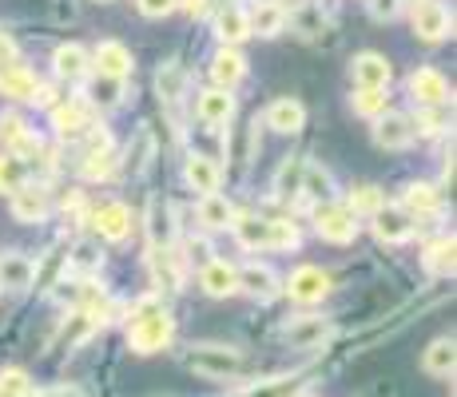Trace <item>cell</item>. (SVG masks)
I'll list each match as a JSON object with an SVG mask.
<instances>
[{
    "label": "cell",
    "mask_w": 457,
    "mask_h": 397,
    "mask_svg": "<svg viewBox=\"0 0 457 397\" xmlns=\"http://www.w3.org/2000/svg\"><path fill=\"white\" fill-rule=\"evenodd\" d=\"M175 338V318L167 314V306L155 294H144L131 306V322H128V346L136 354H160L171 346Z\"/></svg>",
    "instance_id": "obj_1"
},
{
    "label": "cell",
    "mask_w": 457,
    "mask_h": 397,
    "mask_svg": "<svg viewBox=\"0 0 457 397\" xmlns=\"http://www.w3.org/2000/svg\"><path fill=\"white\" fill-rule=\"evenodd\" d=\"M187 366L195 369V374L204 377H235L243 369V354L235 346H219V342H199V346H191L187 354Z\"/></svg>",
    "instance_id": "obj_2"
},
{
    "label": "cell",
    "mask_w": 457,
    "mask_h": 397,
    "mask_svg": "<svg viewBox=\"0 0 457 397\" xmlns=\"http://www.w3.org/2000/svg\"><path fill=\"white\" fill-rule=\"evenodd\" d=\"M314 231L319 238H327L334 246H346L358 238V219L346 211V203L330 199V203H314Z\"/></svg>",
    "instance_id": "obj_3"
},
{
    "label": "cell",
    "mask_w": 457,
    "mask_h": 397,
    "mask_svg": "<svg viewBox=\"0 0 457 397\" xmlns=\"http://www.w3.org/2000/svg\"><path fill=\"white\" fill-rule=\"evenodd\" d=\"M410 24H414L418 40L442 44V40H450V32H453V12L442 0H421V4L410 8Z\"/></svg>",
    "instance_id": "obj_4"
},
{
    "label": "cell",
    "mask_w": 457,
    "mask_h": 397,
    "mask_svg": "<svg viewBox=\"0 0 457 397\" xmlns=\"http://www.w3.org/2000/svg\"><path fill=\"white\" fill-rule=\"evenodd\" d=\"M370 227H374L378 243L398 246V243H410V238H414L418 219L410 215V211H402L398 203H386L382 211H374V215H370Z\"/></svg>",
    "instance_id": "obj_5"
},
{
    "label": "cell",
    "mask_w": 457,
    "mask_h": 397,
    "mask_svg": "<svg viewBox=\"0 0 457 397\" xmlns=\"http://www.w3.org/2000/svg\"><path fill=\"white\" fill-rule=\"evenodd\" d=\"M52 128H56L60 139H84L87 131L96 128V112L87 108L84 100H72V95H64V100L52 108Z\"/></svg>",
    "instance_id": "obj_6"
},
{
    "label": "cell",
    "mask_w": 457,
    "mask_h": 397,
    "mask_svg": "<svg viewBox=\"0 0 457 397\" xmlns=\"http://www.w3.org/2000/svg\"><path fill=\"white\" fill-rule=\"evenodd\" d=\"M283 290L295 298V302L314 306V302H322V298L330 294V275L322 267H311V262H303V267L291 270V278L283 282Z\"/></svg>",
    "instance_id": "obj_7"
},
{
    "label": "cell",
    "mask_w": 457,
    "mask_h": 397,
    "mask_svg": "<svg viewBox=\"0 0 457 397\" xmlns=\"http://www.w3.org/2000/svg\"><path fill=\"white\" fill-rule=\"evenodd\" d=\"M131 72H136V60H131V48H128V44H120V40L96 44V52H92V76L120 79V84H128Z\"/></svg>",
    "instance_id": "obj_8"
},
{
    "label": "cell",
    "mask_w": 457,
    "mask_h": 397,
    "mask_svg": "<svg viewBox=\"0 0 457 397\" xmlns=\"http://www.w3.org/2000/svg\"><path fill=\"white\" fill-rule=\"evenodd\" d=\"M374 123V144L382 147V152H406L410 144H414V128H410V116L406 112H390L386 108Z\"/></svg>",
    "instance_id": "obj_9"
},
{
    "label": "cell",
    "mask_w": 457,
    "mask_h": 397,
    "mask_svg": "<svg viewBox=\"0 0 457 397\" xmlns=\"http://www.w3.org/2000/svg\"><path fill=\"white\" fill-rule=\"evenodd\" d=\"M334 334V322L330 318H322V314H303V318H295L291 326L283 330V342L291 350H319L322 342H327Z\"/></svg>",
    "instance_id": "obj_10"
},
{
    "label": "cell",
    "mask_w": 457,
    "mask_h": 397,
    "mask_svg": "<svg viewBox=\"0 0 457 397\" xmlns=\"http://www.w3.org/2000/svg\"><path fill=\"white\" fill-rule=\"evenodd\" d=\"M410 95H414L418 108H445L450 103V79L437 68H418L410 76Z\"/></svg>",
    "instance_id": "obj_11"
},
{
    "label": "cell",
    "mask_w": 457,
    "mask_h": 397,
    "mask_svg": "<svg viewBox=\"0 0 457 397\" xmlns=\"http://www.w3.org/2000/svg\"><path fill=\"white\" fill-rule=\"evenodd\" d=\"M350 79H354V87H390L394 79V64L382 56V52H358L354 60H350Z\"/></svg>",
    "instance_id": "obj_12"
},
{
    "label": "cell",
    "mask_w": 457,
    "mask_h": 397,
    "mask_svg": "<svg viewBox=\"0 0 457 397\" xmlns=\"http://www.w3.org/2000/svg\"><path fill=\"white\" fill-rule=\"evenodd\" d=\"M8 207H12V219L16 223H44L52 211V199L40 183H24L16 195H8Z\"/></svg>",
    "instance_id": "obj_13"
},
{
    "label": "cell",
    "mask_w": 457,
    "mask_h": 397,
    "mask_svg": "<svg viewBox=\"0 0 457 397\" xmlns=\"http://www.w3.org/2000/svg\"><path fill=\"white\" fill-rule=\"evenodd\" d=\"M287 21H291V12H287L278 0H254V4L247 8V29H251V37H262V40L278 37V32L287 29Z\"/></svg>",
    "instance_id": "obj_14"
},
{
    "label": "cell",
    "mask_w": 457,
    "mask_h": 397,
    "mask_svg": "<svg viewBox=\"0 0 457 397\" xmlns=\"http://www.w3.org/2000/svg\"><path fill=\"white\" fill-rule=\"evenodd\" d=\"M92 227L104 243H124V238L131 235V211L124 207V203L112 199V203H104V207L92 211Z\"/></svg>",
    "instance_id": "obj_15"
},
{
    "label": "cell",
    "mask_w": 457,
    "mask_h": 397,
    "mask_svg": "<svg viewBox=\"0 0 457 397\" xmlns=\"http://www.w3.org/2000/svg\"><path fill=\"white\" fill-rule=\"evenodd\" d=\"M262 128L278 131V136H298V131L306 128V108L295 100V95H278V100L267 108V116H262Z\"/></svg>",
    "instance_id": "obj_16"
},
{
    "label": "cell",
    "mask_w": 457,
    "mask_h": 397,
    "mask_svg": "<svg viewBox=\"0 0 457 397\" xmlns=\"http://www.w3.org/2000/svg\"><path fill=\"white\" fill-rule=\"evenodd\" d=\"M52 72H56V79H68V84H84L92 76V56L80 44H60L52 52Z\"/></svg>",
    "instance_id": "obj_17"
},
{
    "label": "cell",
    "mask_w": 457,
    "mask_h": 397,
    "mask_svg": "<svg viewBox=\"0 0 457 397\" xmlns=\"http://www.w3.org/2000/svg\"><path fill=\"white\" fill-rule=\"evenodd\" d=\"M195 116L204 128H223L235 116V95L223 92V87H204L195 100Z\"/></svg>",
    "instance_id": "obj_18"
},
{
    "label": "cell",
    "mask_w": 457,
    "mask_h": 397,
    "mask_svg": "<svg viewBox=\"0 0 457 397\" xmlns=\"http://www.w3.org/2000/svg\"><path fill=\"white\" fill-rule=\"evenodd\" d=\"M235 275H239V290L251 298H259V302H267V298H275L278 290H283V282L278 275L267 267V262H247V267H235Z\"/></svg>",
    "instance_id": "obj_19"
},
{
    "label": "cell",
    "mask_w": 457,
    "mask_h": 397,
    "mask_svg": "<svg viewBox=\"0 0 457 397\" xmlns=\"http://www.w3.org/2000/svg\"><path fill=\"white\" fill-rule=\"evenodd\" d=\"M183 179H187V187L199 191V199H204V195H215V191H219V179H223V171H219V163L211 155L191 152L187 159H183Z\"/></svg>",
    "instance_id": "obj_20"
},
{
    "label": "cell",
    "mask_w": 457,
    "mask_h": 397,
    "mask_svg": "<svg viewBox=\"0 0 457 397\" xmlns=\"http://www.w3.org/2000/svg\"><path fill=\"white\" fill-rule=\"evenodd\" d=\"M453 251H457V238H453V235L429 238L426 251H421V267H426L434 278H453V267H457Z\"/></svg>",
    "instance_id": "obj_21"
},
{
    "label": "cell",
    "mask_w": 457,
    "mask_h": 397,
    "mask_svg": "<svg viewBox=\"0 0 457 397\" xmlns=\"http://www.w3.org/2000/svg\"><path fill=\"white\" fill-rule=\"evenodd\" d=\"M37 282V262L21 251H4L0 254V290H29Z\"/></svg>",
    "instance_id": "obj_22"
},
{
    "label": "cell",
    "mask_w": 457,
    "mask_h": 397,
    "mask_svg": "<svg viewBox=\"0 0 457 397\" xmlns=\"http://www.w3.org/2000/svg\"><path fill=\"white\" fill-rule=\"evenodd\" d=\"M199 286H204L211 298H231V294H239V275H235V267L227 259H211L207 267L199 270Z\"/></svg>",
    "instance_id": "obj_23"
},
{
    "label": "cell",
    "mask_w": 457,
    "mask_h": 397,
    "mask_svg": "<svg viewBox=\"0 0 457 397\" xmlns=\"http://www.w3.org/2000/svg\"><path fill=\"white\" fill-rule=\"evenodd\" d=\"M37 87H40L37 72H29L24 64H4L0 68V95H8V100L32 103L37 100Z\"/></svg>",
    "instance_id": "obj_24"
},
{
    "label": "cell",
    "mask_w": 457,
    "mask_h": 397,
    "mask_svg": "<svg viewBox=\"0 0 457 397\" xmlns=\"http://www.w3.org/2000/svg\"><path fill=\"white\" fill-rule=\"evenodd\" d=\"M247 76V60H243L239 48H219L215 56H211V79H215V87H223V92H235V84Z\"/></svg>",
    "instance_id": "obj_25"
},
{
    "label": "cell",
    "mask_w": 457,
    "mask_h": 397,
    "mask_svg": "<svg viewBox=\"0 0 457 397\" xmlns=\"http://www.w3.org/2000/svg\"><path fill=\"white\" fill-rule=\"evenodd\" d=\"M215 37L223 40V48H235V44L247 40L251 37L247 8H243V4H219V12H215Z\"/></svg>",
    "instance_id": "obj_26"
},
{
    "label": "cell",
    "mask_w": 457,
    "mask_h": 397,
    "mask_svg": "<svg viewBox=\"0 0 457 397\" xmlns=\"http://www.w3.org/2000/svg\"><path fill=\"white\" fill-rule=\"evenodd\" d=\"M147 262H152V278L160 282V286L183 290V259H179V251H175V246H152Z\"/></svg>",
    "instance_id": "obj_27"
},
{
    "label": "cell",
    "mask_w": 457,
    "mask_h": 397,
    "mask_svg": "<svg viewBox=\"0 0 457 397\" xmlns=\"http://www.w3.org/2000/svg\"><path fill=\"white\" fill-rule=\"evenodd\" d=\"M402 211H410L414 219H426V215H442V187H434V183H410L406 191H402Z\"/></svg>",
    "instance_id": "obj_28"
},
{
    "label": "cell",
    "mask_w": 457,
    "mask_h": 397,
    "mask_svg": "<svg viewBox=\"0 0 457 397\" xmlns=\"http://www.w3.org/2000/svg\"><path fill=\"white\" fill-rule=\"evenodd\" d=\"M303 171H306V159L303 155H287L275 171V199L278 203H295L303 199Z\"/></svg>",
    "instance_id": "obj_29"
},
{
    "label": "cell",
    "mask_w": 457,
    "mask_h": 397,
    "mask_svg": "<svg viewBox=\"0 0 457 397\" xmlns=\"http://www.w3.org/2000/svg\"><path fill=\"white\" fill-rule=\"evenodd\" d=\"M187 72H183V64H175V60H167L160 64V72H155V92H160V100L167 108H179L183 95H187Z\"/></svg>",
    "instance_id": "obj_30"
},
{
    "label": "cell",
    "mask_w": 457,
    "mask_h": 397,
    "mask_svg": "<svg viewBox=\"0 0 457 397\" xmlns=\"http://www.w3.org/2000/svg\"><path fill=\"white\" fill-rule=\"evenodd\" d=\"M231 231H235V238H239V246H247V251H270V219L235 215Z\"/></svg>",
    "instance_id": "obj_31"
},
{
    "label": "cell",
    "mask_w": 457,
    "mask_h": 397,
    "mask_svg": "<svg viewBox=\"0 0 457 397\" xmlns=\"http://www.w3.org/2000/svg\"><path fill=\"white\" fill-rule=\"evenodd\" d=\"M453 366H457V346L453 338H434L421 354V369L429 377H453Z\"/></svg>",
    "instance_id": "obj_32"
},
{
    "label": "cell",
    "mask_w": 457,
    "mask_h": 397,
    "mask_svg": "<svg viewBox=\"0 0 457 397\" xmlns=\"http://www.w3.org/2000/svg\"><path fill=\"white\" fill-rule=\"evenodd\" d=\"M235 203L231 199H223L215 191V195H204L199 199V223L207 227V231H231V223H235Z\"/></svg>",
    "instance_id": "obj_33"
},
{
    "label": "cell",
    "mask_w": 457,
    "mask_h": 397,
    "mask_svg": "<svg viewBox=\"0 0 457 397\" xmlns=\"http://www.w3.org/2000/svg\"><path fill=\"white\" fill-rule=\"evenodd\" d=\"M147 235H152V246H171L175 238V211L160 195L147 203Z\"/></svg>",
    "instance_id": "obj_34"
},
{
    "label": "cell",
    "mask_w": 457,
    "mask_h": 397,
    "mask_svg": "<svg viewBox=\"0 0 457 397\" xmlns=\"http://www.w3.org/2000/svg\"><path fill=\"white\" fill-rule=\"evenodd\" d=\"M100 267H104L100 238H80V243H76L72 251H68V270H72V275L87 278V275H96Z\"/></svg>",
    "instance_id": "obj_35"
},
{
    "label": "cell",
    "mask_w": 457,
    "mask_h": 397,
    "mask_svg": "<svg viewBox=\"0 0 457 397\" xmlns=\"http://www.w3.org/2000/svg\"><path fill=\"white\" fill-rule=\"evenodd\" d=\"M92 84H87V95H84V103L87 108H116L120 100H124V84L120 79H104V76H87Z\"/></svg>",
    "instance_id": "obj_36"
},
{
    "label": "cell",
    "mask_w": 457,
    "mask_h": 397,
    "mask_svg": "<svg viewBox=\"0 0 457 397\" xmlns=\"http://www.w3.org/2000/svg\"><path fill=\"white\" fill-rule=\"evenodd\" d=\"M29 175H32L29 163H21L16 155L0 152V195H16V191L29 183Z\"/></svg>",
    "instance_id": "obj_37"
},
{
    "label": "cell",
    "mask_w": 457,
    "mask_h": 397,
    "mask_svg": "<svg viewBox=\"0 0 457 397\" xmlns=\"http://www.w3.org/2000/svg\"><path fill=\"white\" fill-rule=\"evenodd\" d=\"M303 199H311V203H330L334 199L330 175L322 171L319 163H311V159H306V171H303Z\"/></svg>",
    "instance_id": "obj_38"
},
{
    "label": "cell",
    "mask_w": 457,
    "mask_h": 397,
    "mask_svg": "<svg viewBox=\"0 0 457 397\" xmlns=\"http://www.w3.org/2000/svg\"><path fill=\"white\" fill-rule=\"evenodd\" d=\"M303 390H306L303 377H270V382H259V385H251V390H243L235 397H298Z\"/></svg>",
    "instance_id": "obj_39"
},
{
    "label": "cell",
    "mask_w": 457,
    "mask_h": 397,
    "mask_svg": "<svg viewBox=\"0 0 457 397\" xmlns=\"http://www.w3.org/2000/svg\"><path fill=\"white\" fill-rule=\"evenodd\" d=\"M382 207H386V195L374 187V183H362V187H354V195L346 199V211L354 219H370L374 211H382Z\"/></svg>",
    "instance_id": "obj_40"
},
{
    "label": "cell",
    "mask_w": 457,
    "mask_h": 397,
    "mask_svg": "<svg viewBox=\"0 0 457 397\" xmlns=\"http://www.w3.org/2000/svg\"><path fill=\"white\" fill-rule=\"evenodd\" d=\"M350 108L362 120H378L386 112V92L382 87H354V92H350Z\"/></svg>",
    "instance_id": "obj_41"
},
{
    "label": "cell",
    "mask_w": 457,
    "mask_h": 397,
    "mask_svg": "<svg viewBox=\"0 0 457 397\" xmlns=\"http://www.w3.org/2000/svg\"><path fill=\"white\" fill-rule=\"evenodd\" d=\"M410 128H414V136H442L450 128V116H445V108H418L410 116Z\"/></svg>",
    "instance_id": "obj_42"
},
{
    "label": "cell",
    "mask_w": 457,
    "mask_h": 397,
    "mask_svg": "<svg viewBox=\"0 0 457 397\" xmlns=\"http://www.w3.org/2000/svg\"><path fill=\"white\" fill-rule=\"evenodd\" d=\"M92 330H96L92 318H87L84 310H72L68 314V322H64V330H60V346H68V350L80 346L84 338H92Z\"/></svg>",
    "instance_id": "obj_43"
},
{
    "label": "cell",
    "mask_w": 457,
    "mask_h": 397,
    "mask_svg": "<svg viewBox=\"0 0 457 397\" xmlns=\"http://www.w3.org/2000/svg\"><path fill=\"white\" fill-rule=\"evenodd\" d=\"M29 123H24L21 116H16V112H4V116H0V147H4V152H12L16 144H21L24 136H29Z\"/></svg>",
    "instance_id": "obj_44"
},
{
    "label": "cell",
    "mask_w": 457,
    "mask_h": 397,
    "mask_svg": "<svg viewBox=\"0 0 457 397\" xmlns=\"http://www.w3.org/2000/svg\"><path fill=\"white\" fill-rule=\"evenodd\" d=\"M298 246V227L291 219H270V251H295Z\"/></svg>",
    "instance_id": "obj_45"
},
{
    "label": "cell",
    "mask_w": 457,
    "mask_h": 397,
    "mask_svg": "<svg viewBox=\"0 0 457 397\" xmlns=\"http://www.w3.org/2000/svg\"><path fill=\"white\" fill-rule=\"evenodd\" d=\"M32 382L24 369H0V397H29Z\"/></svg>",
    "instance_id": "obj_46"
},
{
    "label": "cell",
    "mask_w": 457,
    "mask_h": 397,
    "mask_svg": "<svg viewBox=\"0 0 457 397\" xmlns=\"http://www.w3.org/2000/svg\"><path fill=\"white\" fill-rule=\"evenodd\" d=\"M80 171L87 175V179H108V175L116 171V155H112V152H100V155H84Z\"/></svg>",
    "instance_id": "obj_47"
},
{
    "label": "cell",
    "mask_w": 457,
    "mask_h": 397,
    "mask_svg": "<svg viewBox=\"0 0 457 397\" xmlns=\"http://www.w3.org/2000/svg\"><path fill=\"white\" fill-rule=\"evenodd\" d=\"M179 259H183V262H195V267L204 270L207 262L215 259V246H211L207 238H187V243H183V254H179Z\"/></svg>",
    "instance_id": "obj_48"
},
{
    "label": "cell",
    "mask_w": 457,
    "mask_h": 397,
    "mask_svg": "<svg viewBox=\"0 0 457 397\" xmlns=\"http://www.w3.org/2000/svg\"><path fill=\"white\" fill-rule=\"evenodd\" d=\"M366 8H370L374 21H394L402 12V0H366Z\"/></svg>",
    "instance_id": "obj_49"
},
{
    "label": "cell",
    "mask_w": 457,
    "mask_h": 397,
    "mask_svg": "<svg viewBox=\"0 0 457 397\" xmlns=\"http://www.w3.org/2000/svg\"><path fill=\"white\" fill-rule=\"evenodd\" d=\"M139 12L152 16V21H160V16H171L175 12V0H136Z\"/></svg>",
    "instance_id": "obj_50"
},
{
    "label": "cell",
    "mask_w": 457,
    "mask_h": 397,
    "mask_svg": "<svg viewBox=\"0 0 457 397\" xmlns=\"http://www.w3.org/2000/svg\"><path fill=\"white\" fill-rule=\"evenodd\" d=\"M175 8H179V12H187L191 21H199V16H207L211 0H175Z\"/></svg>",
    "instance_id": "obj_51"
},
{
    "label": "cell",
    "mask_w": 457,
    "mask_h": 397,
    "mask_svg": "<svg viewBox=\"0 0 457 397\" xmlns=\"http://www.w3.org/2000/svg\"><path fill=\"white\" fill-rule=\"evenodd\" d=\"M44 397H84L80 385H56V390H44Z\"/></svg>",
    "instance_id": "obj_52"
},
{
    "label": "cell",
    "mask_w": 457,
    "mask_h": 397,
    "mask_svg": "<svg viewBox=\"0 0 457 397\" xmlns=\"http://www.w3.org/2000/svg\"><path fill=\"white\" fill-rule=\"evenodd\" d=\"M402 4H410V8H414V4H421V0H402Z\"/></svg>",
    "instance_id": "obj_53"
}]
</instances>
